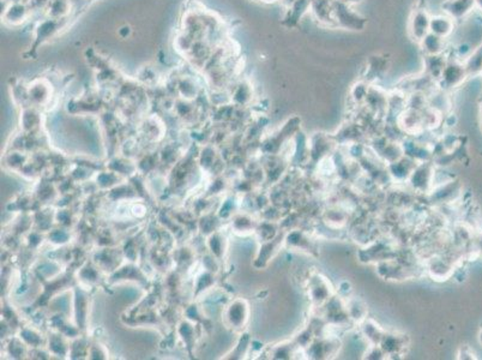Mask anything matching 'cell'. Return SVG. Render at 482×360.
<instances>
[{
	"label": "cell",
	"instance_id": "277c9868",
	"mask_svg": "<svg viewBox=\"0 0 482 360\" xmlns=\"http://www.w3.org/2000/svg\"><path fill=\"white\" fill-rule=\"evenodd\" d=\"M308 292L312 305L319 309L335 296L331 282L318 272L308 277Z\"/></svg>",
	"mask_w": 482,
	"mask_h": 360
},
{
	"label": "cell",
	"instance_id": "3957f363",
	"mask_svg": "<svg viewBox=\"0 0 482 360\" xmlns=\"http://www.w3.org/2000/svg\"><path fill=\"white\" fill-rule=\"evenodd\" d=\"M70 20L71 18L55 20V18H50V17H43L34 30V41L30 46V53L33 55L39 50V47L50 41V39L55 38L62 29L67 28Z\"/></svg>",
	"mask_w": 482,
	"mask_h": 360
},
{
	"label": "cell",
	"instance_id": "e0dca14e",
	"mask_svg": "<svg viewBox=\"0 0 482 360\" xmlns=\"http://www.w3.org/2000/svg\"><path fill=\"white\" fill-rule=\"evenodd\" d=\"M345 302V309H347L350 321L362 324L367 319V314H369L367 306L360 299H357V298H350V299H347Z\"/></svg>",
	"mask_w": 482,
	"mask_h": 360
},
{
	"label": "cell",
	"instance_id": "44dd1931",
	"mask_svg": "<svg viewBox=\"0 0 482 360\" xmlns=\"http://www.w3.org/2000/svg\"><path fill=\"white\" fill-rule=\"evenodd\" d=\"M254 1H258V3H262V4L266 5L279 4V3L282 4V0H254Z\"/></svg>",
	"mask_w": 482,
	"mask_h": 360
},
{
	"label": "cell",
	"instance_id": "7a4b0ae2",
	"mask_svg": "<svg viewBox=\"0 0 482 360\" xmlns=\"http://www.w3.org/2000/svg\"><path fill=\"white\" fill-rule=\"evenodd\" d=\"M468 78L469 77L461 59L457 58L456 55L450 57L448 55V63L445 65L444 71L438 81L439 89L444 92H453L455 89L460 88Z\"/></svg>",
	"mask_w": 482,
	"mask_h": 360
},
{
	"label": "cell",
	"instance_id": "6da1fadb",
	"mask_svg": "<svg viewBox=\"0 0 482 360\" xmlns=\"http://www.w3.org/2000/svg\"><path fill=\"white\" fill-rule=\"evenodd\" d=\"M335 28L347 32H364L367 27V18L358 13L353 5L333 1Z\"/></svg>",
	"mask_w": 482,
	"mask_h": 360
},
{
	"label": "cell",
	"instance_id": "ba28073f",
	"mask_svg": "<svg viewBox=\"0 0 482 360\" xmlns=\"http://www.w3.org/2000/svg\"><path fill=\"white\" fill-rule=\"evenodd\" d=\"M32 15H33V10L28 4V1L8 3L4 10H1L3 22L10 27L25 25V22L29 21Z\"/></svg>",
	"mask_w": 482,
	"mask_h": 360
},
{
	"label": "cell",
	"instance_id": "d4e9b609",
	"mask_svg": "<svg viewBox=\"0 0 482 360\" xmlns=\"http://www.w3.org/2000/svg\"><path fill=\"white\" fill-rule=\"evenodd\" d=\"M478 341H480V344L482 345V329L481 331H480V334H478Z\"/></svg>",
	"mask_w": 482,
	"mask_h": 360
},
{
	"label": "cell",
	"instance_id": "9a60e30c",
	"mask_svg": "<svg viewBox=\"0 0 482 360\" xmlns=\"http://www.w3.org/2000/svg\"><path fill=\"white\" fill-rule=\"evenodd\" d=\"M446 63H448V55H422V64H424L422 72L438 83Z\"/></svg>",
	"mask_w": 482,
	"mask_h": 360
},
{
	"label": "cell",
	"instance_id": "484cf974",
	"mask_svg": "<svg viewBox=\"0 0 482 360\" xmlns=\"http://www.w3.org/2000/svg\"><path fill=\"white\" fill-rule=\"evenodd\" d=\"M481 118H482V107H481Z\"/></svg>",
	"mask_w": 482,
	"mask_h": 360
},
{
	"label": "cell",
	"instance_id": "603a6c76",
	"mask_svg": "<svg viewBox=\"0 0 482 360\" xmlns=\"http://www.w3.org/2000/svg\"><path fill=\"white\" fill-rule=\"evenodd\" d=\"M475 8H478V11L482 13V0H475Z\"/></svg>",
	"mask_w": 482,
	"mask_h": 360
},
{
	"label": "cell",
	"instance_id": "ac0fdd59",
	"mask_svg": "<svg viewBox=\"0 0 482 360\" xmlns=\"http://www.w3.org/2000/svg\"><path fill=\"white\" fill-rule=\"evenodd\" d=\"M468 77H478L482 74V43L470 52V55L463 60Z\"/></svg>",
	"mask_w": 482,
	"mask_h": 360
},
{
	"label": "cell",
	"instance_id": "7c38bea8",
	"mask_svg": "<svg viewBox=\"0 0 482 360\" xmlns=\"http://www.w3.org/2000/svg\"><path fill=\"white\" fill-rule=\"evenodd\" d=\"M379 346L387 356H401L406 351L408 346L407 338L406 335H399L396 333H387L383 336L382 341Z\"/></svg>",
	"mask_w": 482,
	"mask_h": 360
},
{
	"label": "cell",
	"instance_id": "cb8c5ba5",
	"mask_svg": "<svg viewBox=\"0 0 482 360\" xmlns=\"http://www.w3.org/2000/svg\"><path fill=\"white\" fill-rule=\"evenodd\" d=\"M6 3H17V1H28V0H4Z\"/></svg>",
	"mask_w": 482,
	"mask_h": 360
},
{
	"label": "cell",
	"instance_id": "4fadbf2b",
	"mask_svg": "<svg viewBox=\"0 0 482 360\" xmlns=\"http://www.w3.org/2000/svg\"><path fill=\"white\" fill-rule=\"evenodd\" d=\"M284 244H287L288 247H291V249H296V250H299V251L308 252V254H311V255L316 251V243L303 230H291V233L284 237Z\"/></svg>",
	"mask_w": 482,
	"mask_h": 360
},
{
	"label": "cell",
	"instance_id": "9c48e42d",
	"mask_svg": "<svg viewBox=\"0 0 482 360\" xmlns=\"http://www.w3.org/2000/svg\"><path fill=\"white\" fill-rule=\"evenodd\" d=\"M310 15L322 27L335 28L333 0H311Z\"/></svg>",
	"mask_w": 482,
	"mask_h": 360
},
{
	"label": "cell",
	"instance_id": "52a82bcc",
	"mask_svg": "<svg viewBox=\"0 0 482 360\" xmlns=\"http://www.w3.org/2000/svg\"><path fill=\"white\" fill-rule=\"evenodd\" d=\"M431 17L432 15L425 8H416L415 10H413L408 23V30L413 41L419 43L429 33Z\"/></svg>",
	"mask_w": 482,
	"mask_h": 360
},
{
	"label": "cell",
	"instance_id": "7402d4cb",
	"mask_svg": "<svg viewBox=\"0 0 482 360\" xmlns=\"http://www.w3.org/2000/svg\"><path fill=\"white\" fill-rule=\"evenodd\" d=\"M333 1H338V3H345V4L348 5H358L364 1V0H333Z\"/></svg>",
	"mask_w": 482,
	"mask_h": 360
},
{
	"label": "cell",
	"instance_id": "5bb4252c",
	"mask_svg": "<svg viewBox=\"0 0 482 360\" xmlns=\"http://www.w3.org/2000/svg\"><path fill=\"white\" fill-rule=\"evenodd\" d=\"M74 6V0H48L43 15L55 20H67L71 18Z\"/></svg>",
	"mask_w": 482,
	"mask_h": 360
},
{
	"label": "cell",
	"instance_id": "2e32d148",
	"mask_svg": "<svg viewBox=\"0 0 482 360\" xmlns=\"http://www.w3.org/2000/svg\"><path fill=\"white\" fill-rule=\"evenodd\" d=\"M418 45L420 46L422 55H448L446 40L432 33H428Z\"/></svg>",
	"mask_w": 482,
	"mask_h": 360
},
{
	"label": "cell",
	"instance_id": "5b68a950",
	"mask_svg": "<svg viewBox=\"0 0 482 360\" xmlns=\"http://www.w3.org/2000/svg\"><path fill=\"white\" fill-rule=\"evenodd\" d=\"M311 13V0H291L284 5L281 25L286 29H296L303 18Z\"/></svg>",
	"mask_w": 482,
	"mask_h": 360
},
{
	"label": "cell",
	"instance_id": "d6986e66",
	"mask_svg": "<svg viewBox=\"0 0 482 360\" xmlns=\"http://www.w3.org/2000/svg\"><path fill=\"white\" fill-rule=\"evenodd\" d=\"M362 327V334L365 335L366 339L369 341L370 345H379L382 341L383 336L385 334V331L379 324L372 321V319H366L364 322L360 324Z\"/></svg>",
	"mask_w": 482,
	"mask_h": 360
},
{
	"label": "cell",
	"instance_id": "8992f818",
	"mask_svg": "<svg viewBox=\"0 0 482 360\" xmlns=\"http://www.w3.org/2000/svg\"><path fill=\"white\" fill-rule=\"evenodd\" d=\"M390 69V58L387 55H373L366 60L362 80L370 84H377L384 78Z\"/></svg>",
	"mask_w": 482,
	"mask_h": 360
},
{
	"label": "cell",
	"instance_id": "30bf717a",
	"mask_svg": "<svg viewBox=\"0 0 482 360\" xmlns=\"http://www.w3.org/2000/svg\"><path fill=\"white\" fill-rule=\"evenodd\" d=\"M475 10V0H445L441 11L458 22L464 20Z\"/></svg>",
	"mask_w": 482,
	"mask_h": 360
},
{
	"label": "cell",
	"instance_id": "8fae6325",
	"mask_svg": "<svg viewBox=\"0 0 482 360\" xmlns=\"http://www.w3.org/2000/svg\"><path fill=\"white\" fill-rule=\"evenodd\" d=\"M455 28H456V21L445 13L432 15L431 17L429 33L434 34L439 38L448 40L455 32Z\"/></svg>",
	"mask_w": 482,
	"mask_h": 360
},
{
	"label": "cell",
	"instance_id": "ffe728a7",
	"mask_svg": "<svg viewBox=\"0 0 482 360\" xmlns=\"http://www.w3.org/2000/svg\"><path fill=\"white\" fill-rule=\"evenodd\" d=\"M370 87L371 84L364 80L358 81L357 83L354 84L352 90H350V97H352L355 105L360 106V107L365 105L366 97H367Z\"/></svg>",
	"mask_w": 482,
	"mask_h": 360
}]
</instances>
